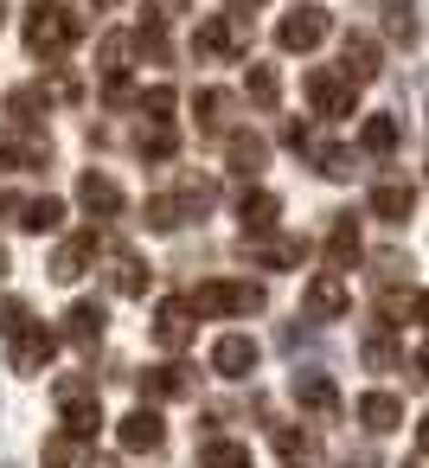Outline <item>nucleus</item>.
<instances>
[{
    "instance_id": "f257e3e1",
    "label": "nucleus",
    "mask_w": 429,
    "mask_h": 468,
    "mask_svg": "<svg viewBox=\"0 0 429 468\" xmlns=\"http://www.w3.org/2000/svg\"><path fill=\"white\" fill-rule=\"evenodd\" d=\"M78 33H84V20L65 7V0H33V7H26V52H33V58L71 52Z\"/></svg>"
},
{
    "instance_id": "f03ea898",
    "label": "nucleus",
    "mask_w": 429,
    "mask_h": 468,
    "mask_svg": "<svg viewBox=\"0 0 429 468\" xmlns=\"http://www.w3.org/2000/svg\"><path fill=\"white\" fill-rule=\"evenodd\" d=\"M186 308H193V314H205V321H225V314H263V308H269V289H263V282L212 276V282H199V289L186 295Z\"/></svg>"
},
{
    "instance_id": "7ed1b4c3",
    "label": "nucleus",
    "mask_w": 429,
    "mask_h": 468,
    "mask_svg": "<svg viewBox=\"0 0 429 468\" xmlns=\"http://www.w3.org/2000/svg\"><path fill=\"white\" fill-rule=\"evenodd\" d=\"M52 398H58V410H65V436L90 442V436L103 430V391H97L90 372H65V378L52 385Z\"/></svg>"
},
{
    "instance_id": "20e7f679",
    "label": "nucleus",
    "mask_w": 429,
    "mask_h": 468,
    "mask_svg": "<svg viewBox=\"0 0 429 468\" xmlns=\"http://www.w3.org/2000/svg\"><path fill=\"white\" fill-rule=\"evenodd\" d=\"M327 33H333V14L320 7V0H301L295 14H282V27H276V46H282V52H314Z\"/></svg>"
},
{
    "instance_id": "39448f33",
    "label": "nucleus",
    "mask_w": 429,
    "mask_h": 468,
    "mask_svg": "<svg viewBox=\"0 0 429 468\" xmlns=\"http://www.w3.org/2000/svg\"><path fill=\"white\" fill-rule=\"evenodd\" d=\"M308 110L320 122H340V116H359V90L340 78V71H308Z\"/></svg>"
},
{
    "instance_id": "423d86ee",
    "label": "nucleus",
    "mask_w": 429,
    "mask_h": 468,
    "mask_svg": "<svg viewBox=\"0 0 429 468\" xmlns=\"http://www.w3.org/2000/svg\"><path fill=\"white\" fill-rule=\"evenodd\" d=\"M52 353H58V334H52L46 321H26V327L14 334V346H7V366H14L20 378H33V372L52 366Z\"/></svg>"
},
{
    "instance_id": "0eeeda50",
    "label": "nucleus",
    "mask_w": 429,
    "mask_h": 468,
    "mask_svg": "<svg viewBox=\"0 0 429 468\" xmlns=\"http://www.w3.org/2000/svg\"><path fill=\"white\" fill-rule=\"evenodd\" d=\"M244 46H250V39H244V27H237L231 14H205V20H199V39H193V52H199V58L231 65V58H244Z\"/></svg>"
},
{
    "instance_id": "6e6552de",
    "label": "nucleus",
    "mask_w": 429,
    "mask_h": 468,
    "mask_svg": "<svg viewBox=\"0 0 429 468\" xmlns=\"http://www.w3.org/2000/svg\"><path fill=\"white\" fill-rule=\"evenodd\" d=\"M346 308H352V282L333 276V270H320V276L301 289V314H308V321H340Z\"/></svg>"
},
{
    "instance_id": "1a4fd4ad",
    "label": "nucleus",
    "mask_w": 429,
    "mask_h": 468,
    "mask_svg": "<svg viewBox=\"0 0 429 468\" xmlns=\"http://www.w3.org/2000/svg\"><path fill=\"white\" fill-rule=\"evenodd\" d=\"M340 78H346L352 90L378 84V78H384V52H378V39H365V33H346V46H340Z\"/></svg>"
},
{
    "instance_id": "9d476101",
    "label": "nucleus",
    "mask_w": 429,
    "mask_h": 468,
    "mask_svg": "<svg viewBox=\"0 0 429 468\" xmlns=\"http://www.w3.org/2000/svg\"><path fill=\"white\" fill-rule=\"evenodd\" d=\"M256 359H263V346H256L250 334H218V340H212V372H218V378H250Z\"/></svg>"
},
{
    "instance_id": "9b49d317",
    "label": "nucleus",
    "mask_w": 429,
    "mask_h": 468,
    "mask_svg": "<svg viewBox=\"0 0 429 468\" xmlns=\"http://www.w3.org/2000/svg\"><path fill=\"white\" fill-rule=\"evenodd\" d=\"M116 436H122V449H129V455H154V449L167 442V423H161V410H154V404H135V410L116 423Z\"/></svg>"
},
{
    "instance_id": "f8f14e48",
    "label": "nucleus",
    "mask_w": 429,
    "mask_h": 468,
    "mask_svg": "<svg viewBox=\"0 0 429 468\" xmlns=\"http://www.w3.org/2000/svg\"><path fill=\"white\" fill-rule=\"evenodd\" d=\"M97 250H103V231H97V225L78 231V238H65V244L52 250V276H58V282H78V276L97 263Z\"/></svg>"
},
{
    "instance_id": "ddd939ff",
    "label": "nucleus",
    "mask_w": 429,
    "mask_h": 468,
    "mask_svg": "<svg viewBox=\"0 0 429 468\" xmlns=\"http://www.w3.org/2000/svg\"><path fill=\"white\" fill-rule=\"evenodd\" d=\"M193 327H199V321H193V308H186L180 295H167V302L154 308V346H161V353H180V346L193 340Z\"/></svg>"
},
{
    "instance_id": "4468645a",
    "label": "nucleus",
    "mask_w": 429,
    "mask_h": 468,
    "mask_svg": "<svg viewBox=\"0 0 429 468\" xmlns=\"http://www.w3.org/2000/svg\"><path fill=\"white\" fill-rule=\"evenodd\" d=\"M288 391H295V404H301V410H314V417H340V385H333L327 372H314V366H308V372H295V378H288Z\"/></svg>"
},
{
    "instance_id": "2eb2a0df",
    "label": "nucleus",
    "mask_w": 429,
    "mask_h": 468,
    "mask_svg": "<svg viewBox=\"0 0 429 468\" xmlns=\"http://www.w3.org/2000/svg\"><path fill=\"white\" fill-rule=\"evenodd\" d=\"M78 206H84L90 218H122V186H116L103 167H90V174L78 180Z\"/></svg>"
},
{
    "instance_id": "dca6fc26",
    "label": "nucleus",
    "mask_w": 429,
    "mask_h": 468,
    "mask_svg": "<svg viewBox=\"0 0 429 468\" xmlns=\"http://www.w3.org/2000/svg\"><path fill=\"white\" fill-rule=\"evenodd\" d=\"M276 218H282V199L263 193V186H244V199H237V225H244V238H269Z\"/></svg>"
},
{
    "instance_id": "f3484780",
    "label": "nucleus",
    "mask_w": 429,
    "mask_h": 468,
    "mask_svg": "<svg viewBox=\"0 0 429 468\" xmlns=\"http://www.w3.org/2000/svg\"><path fill=\"white\" fill-rule=\"evenodd\" d=\"M46 167H52V135L20 129V135L7 142V174H46Z\"/></svg>"
},
{
    "instance_id": "a211bd4d",
    "label": "nucleus",
    "mask_w": 429,
    "mask_h": 468,
    "mask_svg": "<svg viewBox=\"0 0 429 468\" xmlns=\"http://www.w3.org/2000/svg\"><path fill=\"white\" fill-rule=\"evenodd\" d=\"M225 161H231V174L256 180V174L269 167V142H263V135H250V129H231V135H225Z\"/></svg>"
},
{
    "instance_id": "6ab92c4d",
    "label": "nucleus",
    "mask_w": 429,
    "mask_h": 468,
    "mask_svg": "<svg viewBox=\"0 0 429 468\" xmlns=\"http://www.w3.org/2000/svg\"><path fill=\"white\" fill-rule=\"evenodd\" d=\"M244 257L263 270H295L308 257V238H244Z\"/></svg>"
},
{
    "instance_id": "aec40b11",
    "label": "nucleus",
    "mask_w": 429,
    "mask_h": 468,
    "mask_svg": "<svg viewBox=\"0 0 429 468\" xmlns=\"http://www.w3.org/2000/svg\"><path fill=\"white\" fill-rule=\"evenodd\" d=\"M359 263V218L352 212H333V231H327V270H352Z\"/></svg>"
},
{
    "instance_id": "412c9836",
    "label": "nucleus",
    "mask_w": 429,
    "mask_h": 468,
    "mask_svg": "<svg viewBox=\"0 0 429 468\" xmlns=\"http://www.w3.org/2000/svg\"><path fill=\"white\" fill-rule=\"evenodd\" d=\"M103 327H110V314H103V302H71V314H65V340L71 346H97L103 340Z\"/></svg>"
},
{
    "instance_id": "4be33fe9",
    "label": "nucleus",
    "mask_w": 429,
    "mask_h": 468,
    "mask_svg": "<svg viewBox=\"0 0 429 468\" xmlns=\"http://www.w3.org/2000/svg\"><path fill=\"white\" fill-rule=\"evenodd\" d=\"M276 455H282V468H314L320 462V436L295 430V423H276Z\"/></svg>"
},
{
    "instance_id": "5701e85b",
    "label": "nucleus",
    "mask_w": 429,
    "mask_h": 468,
    "mask_svg": "<svg viewBox=\"0 0 429 468\" xmlns=\"http://www.w3.org/2000/svg\"><path fill=\"white\" fill-rule=\"evenodd\" d=\"M416 212V186L410 180H384L378 193H371V218H384V225H403Z\"/></svg>"
},
{
    "instance_id": "b1692460",
    "label": "nucleus",
    "mask_w": 429,
    "mask_h": 468,
    "mask_svg": "<svg viewBox=\"0 0 429 468\" xmlns=\"http://www.w3.org/2000/svg\"><path fill=\"white\" fill-rule=\"evenodd\" d=\"M14 225L33 231V238L58 231V225H65V199H52V193H46V199H20V206H14Z\"/></svg>"
},
{
    "instance_id": "393cba45",
    "label": "nucleus",
    "mask_w": 429,
    "mask_h": 468,
    "mask_svg": "<svg viewBox=\"0 0 429 468\" xmlns=\"http://www.w3.org/2000/svg\"><path fill=\"white\" fill-rule=\"evenodd\" d=\"M359 423H365L371 436H391V430L403 423V398H391V391H365V398H359Z\"/></svg>"
},
{
    "instance_id": "a878e982",
    "label": "nucleus",
    "mask_w": 429,
    "mask_h": 468,
    "mask_svg": "<svg viewBox=\"0 0 429 468\" xmlns=\"http://www.w3.org/2000/svg\"><path fill=\"white\" fill-rule=\"evenodd\" d=\"M199 135H231V116H237V97L231 90H199Z\"/></svg>"
},
{
    "instance_id": "bb28decb",
    "label": "nucleus",
    "mask_w": 429,
    "mask_h": 468,
    "mask_svg": "<svg viewBox=\"0 0 429 468\" xmlns=\"http://www.w3.org/2000/svg\"><path fill=\"white\" fill-rule=\"evenodd\" d=\"M46 110H52V97H46L39 84H20V90H7V116H14L20 129H39V122H46Z\"/></svg>"
},
{
    "instance_id": "cd10ccee",
    "label": "nucleus",
    "mask_w": 429,
    "mask_h": 468,
    "mask_svg": "<svg viewBox=\"0 0 429 468\" xmlns=\"http://www.w3.org/2000/svg\"><path fill=\"white\" fill-rule=\"evenodd\" d=\"M193 391V366H154L141 372V398H186Z\"/></svg>"
},
{
    "instance_id": "c85d7f7f",
    "label": "nucleus",
    "mask_w": 429,
    "mask_h": 468,
    "mask_svg": "<svg viewBox=\"0 0 429 468\" xmlns=\"http://www.w3.org/2000/svg\"><path fill=\"white\" fill-rule=\"evenodd\" d=\"M199 468H256V462H250V442L205 436V442H199Z\"/></svg>"
},
{
    "instance_id": "c756f323",
    "label": "nucleus",
    "mask_w": 429,
    "mask_h": 468,
    "mask_svg": "<svg viewBox=\"0 0 429 468\" xmlns=\"http://www.w3.org/2000/svg\"><path fill=\"white\" fill-rule=\"evenodd\" d=\"M397 142H403V129H397V116H365V129H359V148L365 154H397Z\"/></svg>"
},
{
    "instance_id": "7c9ffc66",
    "label": "nucleus",
    "mask_w": 429,
    "mask_h": 468,
    "mask_svg": "<svg viewBox=\"0 0 429 468\" xmlns=\"http://www.w3.org/2000/svg\"><path fill=\"white\" fill-rule=\"evenodd\" d=\"M110 282H116V295H148V263L135 250H116L110 257Z\"/></svg>"
},
{
    "instance_id": "2f4dec72",
    "label": "nucleus",
    "mask_w": 429,
    "mask_h": 468,
    "mask_svg": "<svg viewBox=\"0 0 429 468\" xmlns=\"http://www.w3.org/2000/svg\"><path fill=\"white\" fill-rule=\"evenodd\" d=\"M244 97H250L256 110H276V103H282V78H276V65H250V71H244Z\"/></svg>"
},
{
    "instance_id": "473e14b6",
    "label": "nucleus",
    "mask_w": 429,
    "mask_h": 468,
    "mask_svg": "<svg viewBox=\"0 0 429 468\" xmlns=\"http://www.w3.org/2000/svg\"><path fill=\"white\" fill-rule=\"evenodd\" d=\"M384 33H391L397 46H416V39H423V20H416V0H391V7H384Z\"/></svg>"
},
{
    "instance_id": "72a5a7b5",
    "label": "nucleus",
    "mask_w": 429,
    "mask_h": 468,
    "mask_svg": "<svg viewBox=\"0 0 429 468\" xmlns=\"http://www.w3.org/2000/svg\"><path fill=\"white\" fill-rule=\"evenodd\" d=\"M180 154V129L173 122H148L141 129V161H173Z\"/></svg>"
},
{
    "instance_id": "f704fd0d",
    "label": "nucleus",
    "mask_w": 429,
    "mask_h": 468,
    "mask_svg": "<svg viewBox=\"0 0 429 468\" xmlns=\"http://www.w3.org/2000/svg\"><path fill=\"white\" fill-rule=\"evenodd\" d=\"M308 161L320 167V180H352V174H359V161H352V148H333V142H320V148H314Z\"/></svg>"
},
{
    "instance_id": "c9c22d12",
    "label": "nucleus",
    "mask_w": 429,
    "mask_h": 468,
    "mask_svg": "<svg viewBox=\"0 0 429 468\" xmlns=\"http://www.w3.org/2000/svg\"><path fill=\"white\" fill-rule=\"evenodd\" d=\"M173 199H180V212H186V218H205V212L218 206V180H199V174H193Z\"/></svg>"
},
{
    "instance_id": "e433bc0d",
    "label": "nucleus",
    "mask_w": 429,
    "mask_h": 468,
    "mask_svg": "<svg viewBox=\"0 0 429 468\" xmlns=\"http://www.w3.org/2000/svg\"><path fill=\"white\" fill-rule=\"evenodd\" d=\"M141 225H148V231H180V225H186V212H180V199H173V193H154V199L141 206Z\"/></svg>"
},
{
    "instance_id": "4c0bfd02",
    "label": "nucleus",
    "mask_w": 429,
    "mask_h": 468,
    "mask_svg": "<svg viewBox=\"0 0 429 468\" xmlns=\"http://www.w3.org/2000/svg\"><path fill=\"white\" fill-rule=\"evenodd\" d=\"M173 103H180V97H173L167 84H154V90H135V110H141L148 122H173Z\"/></svg>"
},
{
    "instance_id": "58836bf2",
    "label": "nucleus",
    "mask_w": 429,
    "mask_h": 468,
    "mask_svg": "<svg viewBox=\"0 0 429 468\" xmlns=\"http://www.w3.org/2000/svg\"><path fill=\"white\" fill-rule=\"evenodd\" d=\"M97 58H103V65H97L103 78H122V65H129V33H103Z\"/></svg>"
},
{
    "instance_id": "ea45409f",
    "label": "nucleus",
    "mask_w": 429,
    "mask_h": 468,
    "mask_svg": "<svg viewBox=\"0 0 429 468\" xmlns=\"http://www.w3.org/2000/svg\"><path fill=\"white\" fill-rule=\"evenodd\" d=\"M78 455H84V442H78V436H65V430H58V436H46V468H84Z\"/></svg>"
},
{
    "instance_id": "a19ab883",
    "label": "nucleus",
    "mask_w": 429,
    "mask_h": 468,
    "mask_svg": "<svg viewBox=\"0 0 429 468\" xmlns=\"http://www.w3.org/2000/svg\"><path fill=\"white\" fill-rule=\"evenodd\" d=\"M359 353H365V366H371V372H397V346H391L384 334H365V346H359Z\"/></svg>"
},
{
    "instance_id": "79ce46f5",
    "label": "nucleus",
    "mask_w": 429,
    "mask_h": 468,
    "mask_svg": "<svg viewBox=\"0 0 429 468\" xmlns=\"http://www.w3.org/2000/svg\"><path fill=\"white\" fill-rule=\"evenodd\" d=\"M135 46H141V52L154 58V65H167V52H173V46H167V27H154V20H148V27L135 33Z\"/></svg>"
},
{
    "instance_id": "37998d69",
    "label": "nucleus",
    "mask_w": 429,
    "mask_h": 468,
    "mask_svg": "<svg viewBox=\"0 0 429 468\" xmlns=\"http://www.w3.org/2000/svg\"><path fill=\"white\" fill-rule=\"evenodd\" d=\"M33 314H26V302H14V295H0V340H14L20 327H26Z\"/></svg>"
},
{
    "instance_id": "c03bdc74",
    "label": "nucleus",
    "mask_w": 429,
    "mask_h": 468,
    "mask_svg": "<svg viewBox=\"0 0 429 468\" xmlns=\"http://www.w3.org/2000/svg\"><path fill=\"white\" fill-rule=\"evenodd\" d=\"M282 142H288L295 154H314V148H320V135H314L308 122H288V129H282Z\"/></svg>"
},
{
    "instance_id": "a18cd8bd",
    "label": "nucleus",
    "mask_w": 429,
    "mask_h": 468,
    "mask_svg": "<svg viewBox=\"0 0 429 468\" xmlns=\"http://www.w3.org/2000/svg\"><path fill=\"white\" fill-rule=\"evenodd\" d=\"M141 7H148V20H154V27H173V20L186 14V0H141Z\"/></svg>"
},
{
    "instance_id": "49530a36",
    "label": "nucleus",
    "mask_w": 429,
    "mask_h": 468,
    "mask_svg": "<svg viewBox=\"0 0 429 468\" xmlns=\"http://www.w3.org/2000/svg\"><path fill=\"white\" fill-rule=\"evenodd\" d=\"M103 97L122 110V103H135V84H129V78H103Z\"/></svg>"
},
{
    "instance_id": "de8ad7c7",
    "label": "nucleus",
    "mask_w": 429,
    "mask_h": 468,
    "mask_svg": "<svg viewBox=\"0 0 429 468\" xmlns=\"http://www.w3.org/2000/svg\"><path fill=\"white\" fill-rule=\"evenodd\" d=\"M340 468H378V455H371V449H359V455H346Z\"/></svg>"
},
{
    "instance_id": "09e8293b",
    "label": "nucleus",
    "mask_w": 429,
    "mask_h": 468,
    "mask_svg": "<svg viewBox=\"0 0 429 468\" xmlns=\"http://www.w3.org/2000/svg\"><path fill=\"white\" fill-rule=\"evenodd\" d=\"M225 7H231V20H237L244 7H263V0H225Z\"/></svg>"
},
{
    "instance_id": "8fccbe9b",
    "label": "nucleus",
    "mask_w": 429,
    "mask_h": 468,
    "mask_svg": "<svg viewBox=\"0 0 429 468\" xmlns=\"http://www.w3.org/2000/svg\"><path fill=\"white\" fill-rule=\"evenodd\" d=\"M90 7H97V14H116V7H122V0H90Z\"/></svg>"
},
{
    "instance_id": "3c124183",
    "label": "nucleus",
    "mask_w": 429,
    "mask_h": 468,
    "mask_svg": "<svg viewBox=\"0 0 429 468\" xmlns=\"http://www.w3.org/2000/svg\"><path fill=\"white\" fill-rule=\"evenodd\" d=\"M84 468H122V462H110V455H97V462H84Z\"/></svg>"
},
{
    "instance_id": "603ef678",
    "label": "nucleus",
    "mask_w": 429,
    "mask_h": 468,
    "mask_svg": "<svg viewBox=\"0 0 429 468\" xmlns=\"http://www.w3.org/2000/svg\"><path fill=\"white\" fill-rule=\"evenodd\" d=\"M0 174H7V135H0Z\"/></svg>"
},
{
    "instance_id": "864d4df0",
    "label": "nucleus",
    "mask_w": 429,
    "mask_h": 468,
    "mask_svg": "<svg viewBox=\"0 0 429 468\" xmlns=\"http://www.w3.org/2000/svg\"><path fill=\"white\" fill-rule=\"evenodd\" d=\"M7 270H14V263H7V250H0V282H7Z\"/></svg>"
},
{
    "instance_id": "5fc2aeb1",
    "label": "nucleus",
    "mask_w": 429,
    "mask_h": 468,
    "mask_svg": "<svg viewBox=\"0 0 429 468\" xmlns=\"http://www.w3.org/2000/svg\"><path fill=\"white\" fill-rule=\"evenodd\" d=\"M403 468H423V449H416V455H410V462H403Z\"/></svg>"
},
{
    "instance_id": "6e6d98bb",
    "label": "nucleus",
    "mask_w": 429,
    "mask_h": 468,
    "mask_svg": "<svg viewBox=\"0 0 429 468\" xmlns=\"http://www.w3.org/2000/svg\"><path fill=\"white\" fill-rule=\"evenodd\" d=\"M0 20H7V7H0Z\"/></svg>"
}]
</instances>
